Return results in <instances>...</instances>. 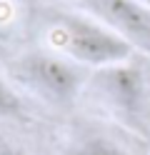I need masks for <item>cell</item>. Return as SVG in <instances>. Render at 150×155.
<instances>
[{
	"label": "cell",
	"instance_id": "obj_1",
	"mask_svg": "<svg viewBox=\"0 0 150 155\" xmlns=\"http://www.w3.org/2000/svg\"><path fill=\"white\" fill-rule=\"evenodd\" d=\"M83 95L100 110L103 120L120 125L145 143L150 140V73L135 58L93 70Z\"/></svg>",
	"mask_w": 150,
	"mask_h": 155
},
{
	"label": "cell",
	"instance_id": "obj_2",
	"mask_svg": "<svg viewBox=\"0 0 150 155\" xmlns=\"http://www.w3.org/2000/svg\"><path fill=\"white\" fill-rule=\"evenodd\" d=\"M48 50L88 70H100L135 58L133 45L88 13H58L45 25Z\"/></svg>",
	"mask_w": 150,
	"mask_h": 155
},
{
	"label": "cell",
	"instance_id": "obj_3",
	"mask_svg": "<svg viewBox=\"0 0 150 155\" xmlns=\"http://www.w3.org/2000/svg\"><path fill=\"white\" fill-rule=\"evenodd\" d=\"M93 70L78 65L53 50H30L15 58L10 65L13 80L33 98L55 108H68L83 98Z\"/></svg>",
	"mask_w": 150,
	"mask_h": 155
},
{
	"label": "cell",
	"instance_id": "obj_4",
	"mask_svg": "<svg viewBox=\"0 0 150 155\" xmlns=\"http://www.w3.org/2000/svg\"><path fill=\"white\" fill-rule=\"evenodd\" d=\"M145 140L110 120H85L63 140L60 155H145Z\"/></svg>",
	"mask_w": 150,
	"mask_h": 155
},
{
	"label": "cell",
	"instance_id": "obj_5",
	"mask_svg": "<svg viewBox=\"0 0 150 155\" xmlns=\"http://www.w3.org/2000/svg\"><path fill=\"white\" fill-rule=\"evenodd\" d=\"M80 5L130 43L135 53L150 55V10L140 0H80Z\"/></svg>",
	"mask_w": 150,
	"mask_h": 155
},
{
	"label": "cell",
	"instance_id": "obj_6",
	"mask_svg": "<svg viewBox=\"0 0 150 155\" xmlns=\"http://www.w3.org/2000/svg\"><path fill=\"white\" fill-rule=\"evenodd\" d=\"M23 113V100L15 93L13 85H8L5 80H0V115H8V118H15V115Z\"/></svg>",
	"mask_w": 150,
	"mask_h": 155
},
{
	"label": "cell",
	"instance_id": "obj_7",
	"mask_svg": "<svg viewBox=\"0 0 150 155\" xmlns=\"http://www.w3.org/2000/svg\"><path fill=\"white\" fill-rule=\"evenodd\" d=\"M0 155H30L23 148H15V145H0Z\"/></svg>",
	"mask_w": 150,
	"mask_h": 155
},
{
	"label": "cell",
	"instance_id": "obj_8",
	"mask_svg": "<svg viewBox=\"0 0 150 155\" xmlns=\"http://www.w3.org/2000/svg\"><path fill=\"white\" fill-rule=\"evenodd\" d=\"M140 3H143V5L148 8V10H150V0H140Z\"/></svg>",
	"mask_w": 150,
	"mask_h": 155
}]
</instances>
